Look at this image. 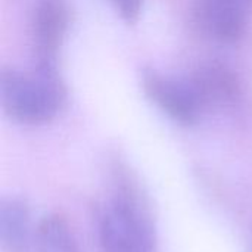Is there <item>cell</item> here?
<instances>
[{"instance_id": "cell-1", "label": "cell", "mask_w": 252, "mask_h": 252, "mask_svg": "<svg viewBox=\"0 0 252 252\" xmlns=\"http://www.w3.org/2000/svg\"><path fill=\"white\" fill-rule=\"evenodd\" d=\"M0 96L4 112L27 126L52 121L62 109L66 90L58 69L35 68L31 74L4 69L0 81Z\"/></svg>"}, {"instance_id": "cell-2", "label": "cell", "mask_w": 252, "mask_h": 252, "mask_svg": "<svg viewBox=\"0 0 252 252\" xmlns=\"http://www.w3.org/2000/svg\"><path fill=\"white\" fill-rule=\"evenodd\" d=\"M97 235L103 252H157L151 217L131 192H120L105 204Z\"/></svg>"}, {"instance_id": "cell-3", "label": "cell", "mask_w": 252, "mask_h": 252, "mask_svg": "<svg viewBox=\"0 0 252 252\" xmlns=\"http://www.w3.org/2000/svg\"><path fill=\"white\" fill-rule=\"evenodd\" d=\"M142 87L148 99L179 124L193 126L205 112L189 78L180 80L157 69H146L142 74Z\"/></svg>"}, {"instance_id": "cell-4", "label": "cell", "mask_w": 252, "mask_h": 252, "mask_svg": "<svg viewBox=\"0 0 252 252\" xmlns=\"http://www.w3.org/2000/svg\"><path fill=\"white\" fill-rule=\"evenodd\" d=\"M71 12L66 0H35L31 38L35 68L58 69V53L69 30Z\"/></svg>"}, {"instance_id": "cell-5", "label": "cell", "mask_w": 252, "mask_h": 252, "mask_svg": "<svg viewBox=\"0 0 252 252\" xmlns=\"http://www.w3.org/2000/svg\"><path fill=\"white\" fill-rule=\"evenodd\" d=\"M201 102L207 109H223V111H239L245 106L247 94L244 83L235 69L223 63H205L199 66L190 77Z\"/></svg>"}, {"instance_id": "cell-6", "label": "cell", "mask_w": 252, "mask_h": 252, "mask_svg": "<svg viewBox=\"0 0 252 252\" xmlns=\"http://www.w3.org/2000/svg\"><path fill=\"white\" fill-rule=\"evenodd\" d=\"M201 21L219 41L236 43L248 28L252 0H199Z\"/></svg>"}, {"instance_id": "cell-7", "label": "cell", "mask_w": 252, "mask_h": 252, "mask_svg": "<svg viewBox=\"0 0 252 252\" xmlns=\"http://www.w3.org/2000/svg\"><path fill=\"white\" fill-rule=\"evenodd\" d=\"M38 223L34 224L28 205L7 198L0 205V244L4 252H34Z\"/></svg>"}, {"instance_id": "cell-8", "label": "cell", "mask_w": 252, "mask_h": 252, "mask_svg": "<svg viewBox=\"0 0 252 252\" xmlns=\"http://www.w3.org/2000/svg\"><path fill=\"white\" fill-rule=\"evenodd\" d=\"M126 22H136L143 10L145 0H109Z\"/></svg>"}]
</instances>
